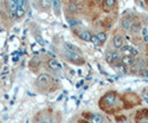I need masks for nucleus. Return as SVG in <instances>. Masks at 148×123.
Here are the masks:
<instances>
[{
	"label": "nucleus",
	"mask_w": 148,
	"mask_h": 123,
	"mask_svg": "<svg viewBox=\"0 0 148 123\" xmlns=\"http://www.w3.org/2000/svg\"><path fill=\"white\" fill-rule=\"evenodd\" d=\"M52 81H53V79H52V76L51 75L47 74V73H42V74H40L38 76L37 87L39 89H41V90H45L49 87H51Z\"/></svg>",
	"instance_id": "nucleus-1"
},
{
	"label": "nucleus",
	"mask_w": 148,
	"mask_h": 123,
	"mask_svg": "<svg viewBox=\"0 0 148 123\" xmlns=\"http://www.w3.org/2000/svg\"><path fill=\"white\" fill-rule=\"evenodd\" d=\"M64 57L71 63H74L76 65H82L84 64V58L81 56V54L79 53H75V52H71L69 49L64 51Z\"/></svg>",
	"instance_id": "nucleus-2"
},
{
	"label": "nucleus",
	"mask_w": 148,
	"mask_h": 123,
	"mask_svg": "<svg viewBox=\"0 0 148 123\" xmlns=\"http://www.w3.org/2000/svg\"><path fill=\"white\" fill-rule=\"evenodd\" d=\"M116 95L114 92H108L106 93L104 97L102 98V100L99 101V103H102V105H107V107H113L116 103Z\"/></svg>",
	"instance_id": "nucleus-3"
},
{
	"label": "nucleus",
	"mask_w": 148,
	"mask_h": 123,
	"mask_svg": "<svg viewBox=\"0 0 148 123\" xmlns=\"http://www.w3.org/2000/svg\"><path fill=\"white\" fill-rule=\"evenodd\" d=\"M51 9L53 10V12L56 17H60L62 11L61 0H51Z\"/></svg>",
	"instance_id": "nucleus-4"
},
{
	"label": "nucleus",
	"mask_w": 148,
	"mask_h": 123,
	"mask_svg": "<svg viewBox=\"0 0 148 123\" xmlns=\"http://www.w3.org/2000/svg\"><path fill=\"white\" fill-rule=\"evenodd\" d=\"M8 11H9V14L12 20H14L16 18V11H17V3L13 1V0H9L8 1Z\"/></svg>",
	"instance_id": "nucleus-5"
},
{
	"label": "nucleus",
	"mask_w": 148,
	"mask_h": 123,
	"mask_svg": "<svg viewBox=\"0 0 148 123\" xmlns=\"http://www.w3.org/2000/svg\"><path fill=\"white\" fill-rule=\"evenodd\" d=\"M77 35L80 36L81 40H83L85 42H90L91 41V36H92V33L87 30H81V31H77Z\"/></svg>",
	"instance_id": "nucleus-6"
},
{
	"label": "nucleus",
	"mask_w": 148,
	"mask_h": 123,
	"mask_svg": "<svg viewBox=\"0 0 148 123\" xmlns=\"http://www.w3.org/2000/svg\"><path fill=\"white\" fill-rule=\"evenodd\" d=\"M88 121L90 122H94V123H101L104 122V117L102 114H99V113H94V114H91L88 117Z\"/></svg>",
	"instance_id": "nucleus-7"
},
{
	"label": "nucleus",
	"mask_w": 148,
	"mask_h": 123,
	"mask_svg": "<svg viewBox=\"0 0 148 123\" xmlns=\"http://www.w3.org/2000/svg\"><path fill=\"white\" fill-rule=\"evenodd\" d=\"M113 45L115 49H121L124 45V39L121 35H115L113 39Z\"/></svg>",
	"instance_id": "nucleus-8"
},
{
	"label": "nucleus",
	"mask_w": 148,
	"mask_h": 123,
	"mask_svg": "<svg viewBox=\"0 0 148 123\" xmlns=\"http://www.w3.org/2000/svg\"><path fill=\"white\" fill-rule=\"evenodd\" d=\"M122 63H123V65L125 66H132L134 63H135V59H134V57L132 55H124L122 57Z\"/></svg>",
	"instance_id": "nucleus-9"
},
{
	"label": "nucleus",
	"mask_w": 148,
	"mask_h": 123,
	"mask_svg": "<svg viewBox=\"0 0 148 123\" xmlns=\"http://www.w3.org/2000/svg\"><path fill=\"white\" fill-rule=\"evenodd\" d=\"M64 47H65V49H69V51H71V52H75V53H79V54L82 53V51H81L80 47H77L76 45L70 43V42H65V43H64Z\"/></svg>",
	"instance_id": "nucleus-10"
},
{
	"label": "nucleus",
	"mask_w": 148,
	"mask_h": 123,
	"mask_svg": "<svg viewBox=\"0 0 148 123\" xmlns=\"http://www.w3.org/2000/svg\"><path fill=\"white\" fill-rule=\"evenodd\" d=\"M38 2H39V6L42 10L48 11L51 9V0H38Z\"/></svg>",
	"instance_id": "nucleus-11"
},
{
	"label": "nucleus",
	"mask_w": 148,
	"mask_h": 123,
	"mask_svg": "<svg viewBox=\"0 0 148 123\" xmlns=\"http://www.w3.org/2000/svg\"><path fill=\"white\" fill-rule=\"evenodd\" d=\"M48 67L52 70H59V69H61V65L59 64V62L56 59H50L48 62Z\"/></svg>",
	"instance_id": "nucleus-12"
},
{
	"label": "nucleus",
	"mask_w": 148,
	"mask_h": 123,
	"mask_svg": "<svg viewBox=\"0 0 148 123\" xmlns=\"http://www.w3.org/2000/svg\"><path fill=\"white\" fill-rule=\"evenodd\" d=\"M25 12H27V9L25 7L21 6H17V11H16V18L17 19H21L25 17Z\"/></svg>",
	"instance_id": "nucleus-13"
},
{
	"label": "nucleus",
	"mask_w": 148,
	"mask_h": 123,
	"mask_svg": "<svg viewBox=\"0 0 148 123\" xmlns=\"http://www.w3.org/2000/svg\"><path fill=\"white\" fill-rule=\"evenodd\" d=\"M121 24H122V28H123L125 31H130V26H132V22H130V19L124 18L123 20H122V22H121Z\"/></svg>",
	"instance_id": "nucleus-14"
},
{
	"label": "nucleus",
	"mask_w": 148,
	"mask_h": 123,
	"mask_svg": "<svg viewBox=\"0 0 148 123\" xmlns=\"http://www.w3.org/2000/svg\"><path fill=\"white\" fill-rule=\"evenodd\" d=\"M77 3L75 2V1H70V3H69V11L71 13H75L77 12Z\"/></svg>",
	"instance_id": "nucleus-15"
},
{
	"label": "nucleus",
	"mask_w": 148,
	"mask_h": 123,
	"mask_svg": "<svg viewBox=\"0 0 148 123\" xmlns=\"http://www.w3.org/2000/svg\"><path fill=\"white\" fill-rule=\"evenodd\" d=\"M140 30V25L139 23H132V26H130V31L133 33V34H137Z\"/></svg>",
	"instance_id": "nucleus-16"
},
{
	"label": "nucleus",
	"mask_w": 148,
	"mask_h": 123,
	"mask_svg": "<svg viewBox=\"0 0 148 123\" xmlns=\"http://www.w3.org/2000/svg\"><path fill=\"white\" fill-rule=\"evenodd\" d=\"M96 36H97V39L99 40V42H101V44L104 43L105 41L107 40V34H106L105 32H99V33L96 34Z\"/></svg>",
	"instance_id": "nucleus-17"
},
{
	"label": "nucleus",
	"mask_w": 148,
	"mask_h": 123,
	"mask_svg": "<svg viewBox=\"0 0 148 123\" xmlns=\"http://www.w3.org/2000/svg\"><path fill=\"white\" fill-rule=\"evenodd\" d=\"M119 49H121V53H123V54H125V55H128V54L130 53L132 46H130V45H125V44H124Z\"/></svg>",
	"instance_id": "nucleus-18"
},
{
	"label": "nucleus",
	"mask_w": 148,
	"mask_h": 123,
	"mask_svg": "<svg viewBox=\"0 0 148 123\" xmlns=\"http://www.w3.org/2000/svg\"><path fill=\"white\" fill-rule=\"evenodd\" d=\"M104 5L106 8H113L116 5V0H104Z\"/></svg>",
	"instance_id": "nucleus-19"
},
{
	"label": "nucleus",
	"mask_w": 148,
	"mask_h": 123,
	"mask_svg": "<svg viewBox=\"0 0 148 123\" xmlns=\"http://www.w3.org/2000/svg\"><path fill=\"white\" fill-rule=\"evenodd\" d=\"M112 57H113V62L119 61V58H121V52H118V51L112 52Z\"/></svg>",
	"instance_id": "nucleus-20"
},
{
	"label": "nucleus",
	"mask_w": 148,
	"mask_h": 123,
	"mask_svg": "<svg viewBox=\"0 0 148 123\" xmlns=\"http://www.w3.org/2000/svg\"><path fill=\"white\" fill-rule=\"evenodd\" d=\"M90 42H92L95 46H99V44H101L99 40L97 39V36H96V35H93V34H92V36H91V41H90Z\"/></svg>",
	"instance_id": "nucleus-21"
},
{
	"label": "nucleus",
	"mask_w": 148,
	"mask_h": 123,
	"mask_svg": "<svg viewBox=\"0 0 148 123\" xmlns=\"http://www.w3.org/2000/svg\"><path fill=\"white\" fill-rule=\"evenodd\" d=\"M139 75H140L142 77L148 78V69L147 68H140V70H139Z\"/></svg>",
	"instance_id": "nucleus-22"
},
{
	"label": "nucleus",
	"mask_w": 148,
	"mask_h": 123,
	"mask_svg": "<svg viewBox=\"0 0 148 123\" xmlns=\"http://www.w3.org/2000/svg\"><path fill=\"white\" fill-rule=\"evenodd\" d=\"M33 64H36V67L39 66V65H40V58H39V57H33L30 62V66L31 65H33Z\"/></svg>",
	"instance_id": "nucleus-23"
},
{
	"label": "nucleus",
	"mask_w": 148,
	"mask_h": 123,
	"mask_svg": "<svg viewBox=\"0 0 148 123\" xmlns=\"http://www.w3.org/2000/svg\"><path fill=\"white\" fill-rule=\"evenodd\" d=\"M105 61L107 63H112L113 62V57H112V52H107L105 54Z\"/></svg>",
	"instance_id": "nucleus-24"
},
{
	"label": "nucleus",
	"mask_w": 148,
	"mask_h": 123,
	"mask_svg": "<svg viewBox=\"0 0 148 123\" xmlns=\"http://www.w3.org/2000/svg\"><path fill=\"white\" fill-rule=\"evenodd\" d=\"M68 22L71 26H75V25L77 24V21H75V20H73V19H68Z\"/></svg>",
	"instance_id": "nucleus-25"
},
{
	"label": "nucleus",
	"mask_w": 148,
	"mask_h": 123,
	"mask_svg": "<svg viewBox=\"0 0 148 123\" xmlns=\"http://www.w3.org/2000/svg\"><path fill=\"white\" fill-rule=\"evenodd\" d=\"M132 56H137L138 55V51L136 49H134V47H132V49H130V53Z\"/></svg>",
	"instance_id": "nucleus-26"
},
{
	"label": "nucleus",
	"mask_w": 148,
	"mask_h": 123,
	"mask_svg": "<svg viewBox=\"0 0 148 123\" xmlns=\"http://www.w3.org/2000/svg\"><path fill=\"white\" fill-rule=\"evenodd\" d=\"M36 40L39 42V44H41V45H43L44 44V41L42 40V37L40 36V35H37V36H36Z\"/></svg>",
	"instance_id": "nucleus-27"
},
{
	"label": "nucleus",
	"mask_w": 148,
	"mask_h": 123,
	"mask_svg": "<svg viewBox=\"0 0 148 123\" xmlns=\"http://www.w3.org/2000/svg\"><path fill=\"white\" fill-rule=\"evenodd\" d=\"M143 97H144V100H145V102H146V103L148 105V93H146V92H145V93L143 95Z\"/></svg>",
	"instance_id": "nucleus-28"
},
{
	"label": "nucleus",
	"mask_w": 148,
	"mask_h": 123,
	"mask_svg": "<svg viewBox=\"0 0 148 123\" xmlns=\"http://www.w3.org/2000/svg\"><path fill=\"white\" fill-rule=\"evenodd\" d=\"M143 37H144V41H145L146 43H148V33L145 34V35H143Z\"/></svg>",
	"instance_id": "nucleus-29"
},
{
	"label": "nucleus",
	"mask_w": 148,
	"mask_h": 123,
	"mask_svg": "<svg viewBox=\"0 0 148 123\" xmlns=\"http://www.w3.org/2000/svg\"><path fill=\"white\" fill-rule=\"evenodd\" d=\"M145 34H147V29H146V28L143 30V35H145Z\"/></svg>",
	"instance_id": "nucleus-30"
},
{
	"label": "nucleus",
	"mask_w": 148,
	"mask_h": 123,
	"mask_svg": "<svg viewBox=\"0 0 148 123\" xmlns=\"http://www.w3.org/2000/svg\"><path fill=\"white\" fill-rule=\"evenodd\" d=\"M95 1H96V2H102L103 0H95Z\"/></svg>",
	"instance_id": "nucleus-31"
},
{
	"label": "nucleus",
	"mask_w": 148,
	"mask_h": 123,
	"mask_svg": "<svg viewBox=\"0 0 148 123\" xmlns=\"http://www.w3.org/2000/svg\"><path fill=\"white\" fill-rule=\"evenodd\" d=\"M147 49H148V44H147Z\"/></svg>",
	"instance_id": "nucleus-32"
},
{
	"label": "nucleus",
	"mask_w": 148,
	"mask_h": 123,
	"mask_svg": "<svg viewBox=\"0 0 148 123\" xmlns=\"http://www.w3.org/2000/svg\"><path fill=\"white\" fill-rule=\"evenodd\" d=\"M27 1H28V0H27Z\"/></svg>",
	"instance_id": "nucleus-33"
}]
</instances>
